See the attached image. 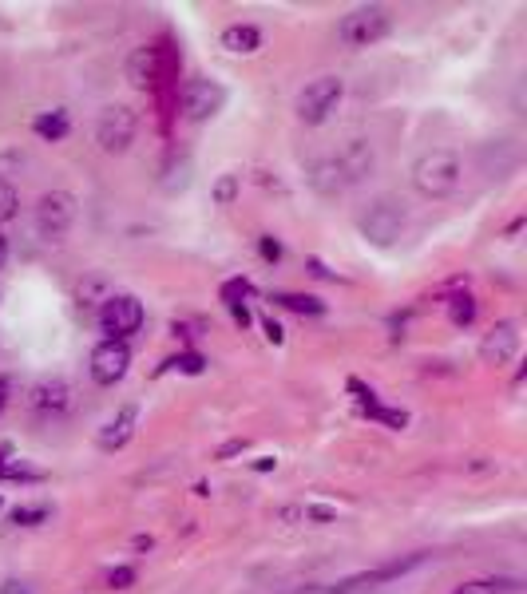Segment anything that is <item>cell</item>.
Segmentation results:
<instances>
[{
	"mask_svg": "<svg viewBox=\"0 0 527 594\" xmlns=\"http://www.w3.org/2000/svg\"><path fill=\"white\" fill-rule=\"evenodd\" d=\"M373 163H377L373 143L353 139V143H345L337 155L314 159L310 171H306V183H310L321 198H337V195H345L349 187H357V183L373 171Z\"/></svg>",
	"mask_w": 527,
	"mask_h": 594,
	"instance_id": "obj_1",
	"label": "cell"
},
{
	"mask_svg": "<svg viewBox=\"0 0 527 594\" xmlns=\"http://www.w3.org/2000/svg\"><path fill=\"white\" fill-rule=\"evenodd\" d=\"M409 179H413V191L421 198H448L460 187V179H464V163H460L456 151L432 147V151H424L421 159L413 163Z\"/></svg>",
	"mask_w": 527,
	"mask_h": 594,
	"instance_id": "obj_2",
	"label": "cell"
},
{
	"mask_svg": "<svg viewBox=\"0 0 527 594\" xmlns=\"http://www.w3.org/2000/svg\"><path fill=\"white\" fill-rule=\"evenodd\" d=\"M357 230H361L365 242H373V246H381V250L393 246V242L401 238V230H405V210H401V202H397V198H373V202L361 210Z\"/></svg>",
	"mask_w": 527,
	"mask_h": 594,
	"instance_id": "obj_3",
	"label": "cell"
},
{
	"mask_svg": "<svg viewBox=\"0 0 527 594\" xmlns=\"http://www.w3.org/2000/svg\"><path fill=\"white\" fill-rule=\"evenodd\" d=\"M385 36H389V8H381V4L353 8V12H345L341 24H337V40H341L345 48H369V44H377V40H385Z\"/></svg>",
	"mask_w": 527,
	"mask_h": 594,
	"instance_id": "obj_4",
	"label": "cell"
},
{
	"mask_svg": "<svg viewBox=\"0 0 527 594\" xmlns=\"http://www.w3.org/2000/svg\"><path fill=\"white\" fill-rule=\"evenodd\" d=\"M135 131H139V111L127 103H107L96 119V143L107 155H123L135 143Z\"/></svg>",
	"mask_w": 527,
	"mask_h": 594,
	"instance_id": "obj_5",
	"label": "cell"
},
{
	"mask_svg": "<svg viewBox=\"0 0 527 594\" xmlns=\"http://www.w3.org/2000/svg\"><path fill=\"white\" fill-rule=\"evenodd\" d=\"M76 210H80V202H76L72 191H48V195H40V202H36V234L48 238V242H60L72 230Z\"/></svg>",
	"mask_w": 527,
	"mask_h": 594,
	"instance_id": "obj_6",
	"label": "cell"
},
{
	"mask_svg": "<svg viewBox=\"0 0 527 594\" xmlns=\"http://www.w3.org/2000/svg\"><path fill=\"white\" fill-rule=\"evenodd\" d=\"M143 301L131 294H111L100 305V329L107 333V341H127L143 329Z\"/></svg>",
	"mask_w": 527,
	"mask_h": 594,
	"instance_id": "obj_7",
	"label": "cell"
},
{
	"mask_svg": "<svg viewBox=\"0 0 527 594\" xmlns=\"http://www.w3.org/2000/svg\"><path fill=\"white\" fill-rule=\"evenodd\" d=\"M341 96H345V80L341 76H317L314 84H306L302 96H298V119L310 123V127L325 123L337 111Z\"/></svg>",
	"mask_w": 527,
	"mask_h": 594,
	"instance_id": "obj_8",
	"label": "cell"
},
{
	"mask_svg": "<svg viewBox=\"0 0 527 594\" xmlns=\"http://www.w3.org/2000/svg\"><path fill=\"white\" fill-rule=\"evenodd\" d=\"M24 404H28V412H32L36 420H60V416L72 408V385H68L64 377H40V381L28 389Z\"/></svg>",
	"mask_w": 527,
	"mask_h": 594,
	"instance_id": "obj_9",
	"label": "cell"
},
{
	"mask_svg": "<svg viewBox=\"0 0 527 594\" xmlns=\"http://www.w3.org/2000/svg\"><path fill=\"white\" fill-rule=\"evenodd\" d=\"M222 103H226V88L222 84H214V80H187L183 92H179V115L187 123H203V119H211V115L222 111Z\"/></svg>",
	"mask_w": 527,
	"mask_h": 594,
	"instance_id": "obj_10",
	"label": "cell"
},
{
	"mask_svg": "<svg viewBox=\"0 0 527 594\" xmlns=\"http://www.w3.org/2000/svg\"><path fill=\"white\" fill-rule=\"evenodd\" d=\"M424 559H428L424 551H417V555H405V559H389V563H381V567H373V571H361V575H349V579H341V583L325 587V594H353V591H361V587H381V583H393V579H401V575L417 571Z\"/></svg>",
	"mask_w": 527,
	"mask_h": 594,
	"instance_id": "obj_11",
	"label": "cell"
},
{
	"mask_svg": "<svg viewBox=\"0 0 527 594\" xmlns=\"http://www.w3.org/2000/svg\"><path fill=\"white\" fill-rule=\"evenodd\" d=\"M127 369H131V349H127V341H107L104 337V341L92 349L88 373H92L96 385H119V381L127 377Z\"/></svg>",
	"mask_w": 527,
	"mask_h": 594,
	"instance_id": "obj_12",
	"label": "cell"
},
{
	"mask_svg": "<svg viewBox=\"0 0 527 594\" xmlns=\"http://www.w3.org/2000/svg\"><path fill=\"white\" fill-rule=\"evenodd\" d=\"M123 72H127V84H131V88H139V92L155 88V84L163 80V72H167L163 48H159V44H139V48H131Z\"/></svg>",
	"mask_w": 527,
	"mask_h": 594,
	"instance_id": "obj_13",
	"label": "cell"
},
{
	"mask_svg": "<svg viewBox=\"0 0 527 594\" xmlns=\"http://www.w3.org/2000/svg\"><path fill=\"white\" fill-rule=\"evenodd\" d=\"M516 353H520V325L508 317V321H496L492 325V333L480 341V361L484 365H512L516 361Z\"/></svg>",
	"mask_w": 527,
	"mask_h": 594,
	"instance_id": "obj_14",
	"label": "cell"
},
{
	"mask_svg": "<svg viewBox=\"0 0 527 594\" xmlns=\"http://www.w3.org/2000/svg\"><path fill=\"white\" fill-rule=\"evenodd\" d=\"M135 424H139V408L135 404H123L111 420H107L104 428H100V436H96V444L104 448V452H119L131 436H135Z\"/></svg>",
	"mask_w": 527,
	"mask_h": 594,
	"instance_id": "obj_15",
	"label": "cell"
},
{
	"mask_svg": "<svg viewBox=\"0 0 527 594\" xmlns=\"http://www.w3.org/2000/svg\"><path fill=\"white\" fill-rule=\"evenodd\" d=\"M222 48L234 52V56H250V52L262 48V32H258L254 24H230V28L222 32Z\"/></svg>",
	"mask_w": 527,
	"mask_h": 594,
	"instance_id": "obj_16",
	"label": "cell"
},
{
	"mask_svg": "<svg viewBox=\"0 0 527 594\" xmlns=\"http://www.w3.org/2000/svg\"><path fill=\"white\" fill-rule=\"evenodd\" d=\"M32 131H36L44 143H60V139H68L72 119H68V111H44V115L32 119Z\"/></svg>",
	"mask_w": 527,
	"mask_h": 594,
	"instance_id": "obj_17",
	"label": "cell"
},
{
	"mask_svg": "<svg viewBox=\"0 0 527 594\" xmlns=\"http://www.w3.org/2000/svg\"><path fill=\"white\" fill-rule=\"evenodd\" d=\"M270 301H274V305H286V309H294V313H310V317H321V313H325V301L310 294H270Z\"/></svg>",
	"mask_w": 527,
	"mask_h": 594,
	"instance_id": "obj_18",
	"label": "cell"
},
{
	"mask_svg": "<svg viewBox=\"0 0 527 594\" xmlns=\"http://www.w3.org/2000/svg\"><path fill=\"white\" fill-rule=\"evenodd\" d=\"M448 321L456 325V329H468L472 321H476V297L472 294H460L448 301Z\"/></svg>",
	"mask_w": 527,
	"mask_h": 594,
	"instance_id": "obj_19",
	"label": "cell"
},
{
	"mask_svg": "<svg viewBox=\"0 0 527 594\" xmlns=\"http://www.w3.org/2000/svg\"><path fill=\"white\" fill-rule=\"evenodd\" d=\"M242 195V175H234V171H226V175H218L211 187V198L218 206H230L234 198Z\"/></svg>",
	"mask_w": 527,
	"mask_h": 594,
	"instance_id": "obj_20",
	"label": "cell"
},
{
	"mask_svg": "<svg viewBox=\"0 0 527 594\" xmlns=\"http://www.w3.org/2000/svg\"><path fill=\"white\" fill-rule=\"evenodd\" d=\"M365 416H373V420H381V424H389V428H405V424H409V412H405V408H381V404H365Z\"/></svg>",
	"mask_w": 527,
	"mask_h": 594,
	"instance_id": "obj_21",
	"label": "cell"
},
{
	"mask_svg": "<svg viewBox=\"0 0 527 594\" xmlns=\"http://www.w3.org/2000/svg\"><path fill=\"white\" fill-rule=\"evenodd\" d=\"M250 294H254V286H250L246 278H230V282L222 286V301H226V305H246Z\"/></svg>",
	"mask_w": 527,
	"mask_h": 594,
	"instance_id": "obj_22",
	"label": "cell"
},
{
	"mask_svg": "<svg viewBox=\"0 0 527 594\" xmlns=\"http://www.w3.org/2000/svg\"><path fill=\"white\" fill-rule=\"evenodd\" d=\"M16 210H20V195H16V187H12L8 179H0V222L16 218Z\"/></svg>",
	"mask_w": 527,
	"mask_h": 594,
	"instance_id": "obj_23",
	"label": "cell"
},
{
	"mask_svg": "<svg viewBox=\"0 0 527 594\" xmlns=\"http://www.w3.org/2000/svg\"><path fill=\"white\" fill-rule=\"evenodd\" d=\"M48 515H52L48 507H16V511H12V523H20V527H40Z\"/></svg>",
	"mask_w": 527,
	"mask_h": 594,
	"instance_id": "obj_24",
	"label": "cell"
},
{
	"mask_svg": "<svg viewBox=\"0 0 527 594\" xmlns=\"http://www.w3.org/2000/svg\"><path fill=\"white\" fill-rule=\"evenodd\" d=\"M171 369H183V373H191V377H199L203 369H207V361L199 357V353H183V357H175V361H167Z\"/></svg>",
	"mask_w": 527,
	"mask_h": 594,
	"instance_id": "obj_25",
	"label": "cell"
},
{
	"mask_svg": "<svg viewBox=\"0 0 527 594\" xmlns=\"http://www.w3.org/2000/svg\"><path fill=\"white\" fill-rule=\"evenodd\" d=\"M258 254H262L266 262H282L286 250H282V242H278L274 234H262V238H258Z\"/></svg>",
	"mask_w": 527,
	"mask_h": 594,
	"instance_id": "obj_26",
	"label": "cell"
},
{
	"mask_svg": "<svg viewBox=\"0 0 527 594\" xmlns=\"http://www.w3.org/2000/svg\"><path fill=\"white\" fill-rule=\"evenodd\" d=\"M135 583V571L131 567H115V571H107V587H115V591H127Z\"/></svg>",
	"mask_w": 527,
	"mask_h": 594,
	"instance_id": "obj_27",
	"label": "cell"
},
{
	"mask_svg": "<svg viewBox=\"0 0 527 594\" xmlns=\"http://www.w3.org/2000/svg\"><path fill=\"white\" fill-rule=\"evenodd\" d=\"M0 480H36V472H28V468H20V464H4V460H0Z\"/></svg>",
	"mask_w": 527,
	"mask_h": 594,
	"instance_id": "obj_28",
	"label": "cell"
},
{
	"mask_svg": "<svg viewBox=\"0 0 527 594\" xmlns=\"http://www.w3.org/2000/svg\"><path fill=\"white\" fill-rule=\"evenodd\" d=\"M262 329H266V341H270V345H282V341H286V329H282L274 317H262Z\"/></svg>",
	"mask_w": 527,
	"mask_h": 594,
	"instance_id": "obj_29",
	"label": "cell"
},
{
	"mask_svg": "<svg viewBox=\"0 0 527 594\" xmlns=\"http://www.w3.org/2000/svg\"><path fill=\"white\" fill-rule=\"evenodd\" d=\"M306 519H314V523H333L337 511H333V507H321V503H310V507H306Z\"/></svg>",
	"mask_w": 527,
	"mask_h": 594,
	"instance_id": "obj_30",
	"label": "cell"
},
{
	"mask_svg": "<svg viewBox=\"0 0 527 594\" xmlns=\"http://www.w3.org/2000/svg\"><path fill=\"white\" fill-rule=\"evenodd\" d=\"M476 587H484V591L508 594V591H520V579H488V583H476Z\"/></svg>",
	"mask_w": 527,
	"mask_h": 594,
	"instance_id": "obj_31",
	"label": "cell"
},
{
	"mask_svg": "<svg viewBox=\"0 0 527 594\" xmlns=\"http://www.w3.org/2000/svg\"><path fill=\"white\" fill-rule=\"evenodd\" d=\"M0 594H32V587L20 579H8V583H0Z\"/></svg>",
	"mask_w": 527,
	"mask_h": 594,
	"instance_id": "obj_32",
	"label": "cell"
},
{
	"mask_svg": "<svg viewBox=\"0 0 527 594\" xmlns=\"http://www.w3.org/2000/svg\"><path fill=\"white\" fill-rule=\"evenodd\" d=\"M8 396H12V381H8V377H0V412L8 408Z\"/></svg>",
	"mask_w": 527,
	"mask_h": 594,
	"instance_id": "obj_33",
	"label": "cell"
},
{
	"mask_svg": "<svg viewBox=\"0 0 527 594\" xmlns=\"http://www.w3.org/2000/svg\"><path fill=\"white\" fill-rule=\"evenodd\" d=\"M230 313H234L238 325H250V309H246V305H230Z\"/></svg>",
	"mask_w": 527,
	"mask_h": 594,
	"instance_id": "obj_34",
	"label": "cell"
},
{
	"mask_svg": "<svg viewBox=\"0 0 527 594\" xmlns=\"http://www.w3.org/2000/svg\"><path fill=\"white\" fill-rule=\"evenodd\" d=\"M234 452H242V440H230V444H222V448H218V460H226V456H234Z\"/></svg>",
	"mask_w": 527,
	"mask_h": 594,
	"instance_id": "obj_35",
	"label": "cell"
},
{
	"mask_svg": "<svg viewBox=\"0 0 527 594\" xmlns=\"http://www.w3.org/2000/svg\"><path fill=\"white\" fill-rule=\"evenodd\" d=\"M274 464H278L274 456H262V460H254V472H274Z\"/></svg>",
	"mask_w": 527,
	"mask_h": 594,
	"instance_id": "obj_36",
	"label": "cell"
},
{
	"mask_svg": "<svg viewBox=\"0 0 527 594\" xmlns=\"http://www.w3.org/2000/svg\"><path fill=\"white\" fill-rule=\"evenodd\" d=\"M4 262H8V238L0 234V266H4Z\"/></svg>",
	"mask_w": 527,
	"mask_h": 594,
	"instance_id": "obj_37",
	"label": "cell"
},
{
	"mask_svg": "<svg viewBox=\"0 0 527 594\" xmlns=\"http://www.w3.org/2000/svg\"><path fill=\"white\" fill-rule=\"evenodd\" d=\"M476 591H480V587H476V583H468V587H460L456 594H476Z\"/></svg>",
	"mask_w": 527,
	"mask_h": 594,
	"instance_id": "obj_38",
	"label": "cell"
},
{
	"mask_svg": "<svg viewBox=\"0 0 527 594\" xmlns=\"http://www.w3.org/2000/svg\"><path fill=\"white\" fill-rule=\"evenodd\" d=\"M0 507H4V499H0Z\"/></svg>",
	"mask_w": 527,
	"mask_h": 594,
	"instance_id": "obj_39",
	"label": "cell"
}]
</instances>
